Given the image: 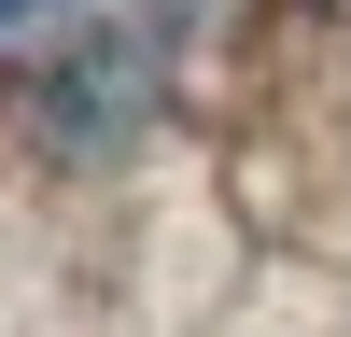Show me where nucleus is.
I'll return each instance as SVG.
<instances>
[{"mask_svg":"<svg viewBox=\"0 0 351 337\" xmlns=\"http://www.w3.org/2000/svg\"><path fill=\"white\" fill-rule=\"evenodd\" d=\"M141 99H155V14L99 28V42L71 56V71L43 84V127L56 140H112V127H141Z\"/></svg>","mask_w":351,"mask_h":337,"instance_id":"f257e3e1","label":"nucleus"},{"mask_svg":"<svg viewBox=\"0 0 351 337\" xmlns=\"http://www.w3.org/2000/svg\"><path fill=\"white\" fill-rule=\"evenodd\" d=\"M14 14H43V0H0V28H14Z\"/></svg>","mask_w":351,"mask_h":337,"instance_id":"f03ea898","label":"nucleus"}]
</instances>
